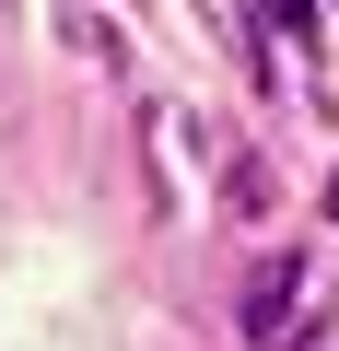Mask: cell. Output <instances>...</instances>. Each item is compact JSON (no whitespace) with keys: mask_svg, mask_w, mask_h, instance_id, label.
Returning <instances> with one entry per match:
<instances>
[{"mask_svg":"<svg viewBox=\"0 0 339 351\" xmlns=\"http://www.w3.org/2000/svg\"><path fill=\"white\" fill-rule=\"evenodd\" d=\"M292 304H304V258L281 246V258H258V281H246V304H234V316H246V339L269 351V339L292 328Z\"/></svg>","mask_w":339,"mask_h":351,"instance_id":"6da1fadb","label":"cell"},{"mask_svg":"<svg viewBox=\"0 0 339 351\" xmlns=\"http://www.w3.org/2000/svg\"><path fill=\"white\" fill-rule=\"evenodd\" d=\"M269 24H281V36H304V24H316V0H269Z\"/></svg>","mask_w":339,"mask_h":351,"instance_id":"7a4b0ae2","label":"cell"},{"mask_svg":"<svg viewBox=\"0 0 339 351\" xmlns=\"http://www.w3.org/2000/svg\"><path fill=\"white\" fill-rule=\"evenodd\" d=\"M327 211H339V176H327Z\"/></svg>","mask_w":339,"mask_h":351,"instance_id":"3957f363","label":"cell"}]
</instances>
